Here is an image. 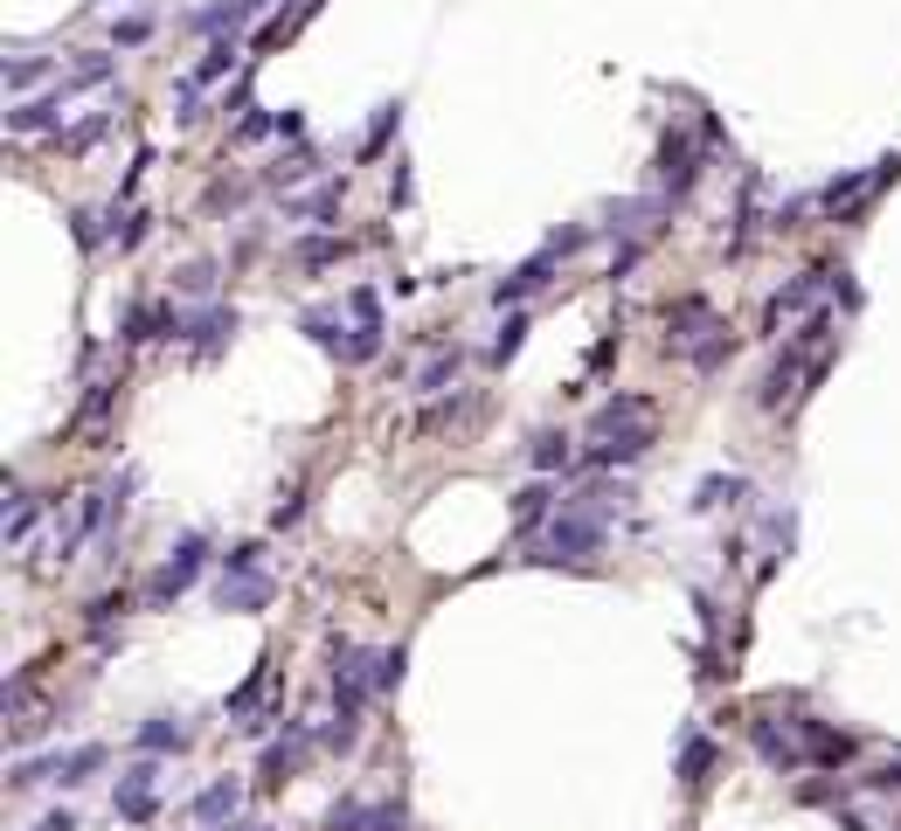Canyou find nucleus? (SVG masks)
Segmentation results:
<instances>
[{"label":"nucleus","instance_id":"obj_38","mask_svg":"<svg viewBox=\"0 0 901 831\" xmlns=\"http://www.w3.org/2000/svg\"><path fill=\"white\" fill-rule=\"evenodd\" d=\"M361 824H368V804H354V797H341L326 810V831H361Z\"/></svg>","mask_w":901,"mask_h":831},{"label":"nucleus","instance_id":"obj_28","mask_svg":"<svg viewBox=\"0 0 901 831\" xmlns=\"http://www.w3.org/2000/svg\"><path fill=\"white\" fill-rule=\"evenodd\" d=\"M707 769H715V748H707L701 734H687V748H680V783H707Z\"/></svg>","mask_w":901,"mask_h":831},{"label":"nucleus","instance_id":"obj_20","mask_svg":"<svg viewBox=\"0 0 901 831\" xmlns=\"http://www.w3.org/2000/svg\"><path fill=\"white\" fill-rule=\"evenodd\" d=\"M798 734H804V748H812V762H847V755H853V742H847V734H832L825 721H798Z\"/></svg>","mask_w":901,"mask_h":831},{"label":"nucleus","instance_id":"obj_31","mask_svg":"<svg viewBox=\"0 0 901 831\" xmlns=\"http://www.w3.org/2000/svg\"><path fill=\"white\" fill-rule=\"evenodd\" d=\"M49 55H14V63H8V90H35V84H42L49 77Z\"/></svg>","mask_w":901,"mask_h":831},{"label":"nucleus","instance_id":"obj_6","mask_svg":"<svg viewBox=\"0 0 901 831\" xmlns=\"http://www.w3.org/2000/svg\"><path fill=\"white\" fill-rule=\"evenodd\" d=\"M104 769V748L98 742H84V748H70V755H42V762H22L14 769V783H84V777H98Z\"/></svg>","mask_w":901,"mask_h":831},{"label":"nucleus","instance_id":"obj_35","mask_svg":"<svg viewBox=\"0 0 901 831\" xmlns=\"http://www.w3.org/2000/svg\"><path fill=\"white\" fill-rule=\"evenodd\" d=\"M520 339H528V319L514 312V319H506V326H499V339H493V361H499V368H506V361H514V354H520Z\"/></svg>","mask_w":901,"mask_h":831},{"label":"nucleus","instance_id":"obj_3","mask_svg":"<svg viewBox=\"0 0 901 831\" xmlns=\"http://www.w3.org/2000/svg\"><path fill=\"white\" fill-rule=\"evenodd\" d=\"M604 534H610V513H590V506L561 499V513L541 534V561H590L604 547Z\"/></svg>","mask_w":901,"mask_h":831},{"label":"nucleus","instance_id":"obj_29","mask_svg":"<svg viewBox=\"0 0 901 831\" xmlns=\"http://www.w3.org/2000/svg\"><path fill=\"white\" fill-rule=\"evenodd\" d=\"M292 257L306 263V271H319V263H341V257H347V243H341V236H306Z\"/></svg>","mask_w":901,"mask_h":831},{"label":"nucleus","instance_id":"obj_17","mask_svg":"<svg viewBox=\"0 0 901 831\" xmlns=\"http://www.w3.org/2000/svg\"><path fill=\"white\" fill-rule=\"evenodd\" d=\"M222 610H264L271 603V575H222Z\"/></svg>","mask_w":901,"mask_h":831},{"label":"nucleus","instance_id":"obj_2","mask_svg":"<svg viewBox=\"0 0 901 831\" xmlns=\"http://www.w3.org/2000/svg\"><path fill=\"white\" fill-rule=\"evenodd\" d=\"M652 450V402L645 395H617L590 423V464H631Z\"/></svg>","mask_w":901,"mask_h":831},{"label":"nucleus","instance_id":"obj_9","mask_svg":"<svg viewBox=\"0 0 901 831\" xmlns=\"http://www.w3.org/2000/svg\"><path fill=\"white\" fill-rule=\"evenodd\" d=\"M111 810H119L125 824H146V818L160 810V769H153V762H133V769L119 777V790H111Z\"/></svg>","mask_w":901,"mask_h":831},{"label":"nucleus","instance_id":"obj_22","mask_svg":"<svg viewBox=\"0 0 901 831\" xmlns=\"http://www.w3.org/2000/svg\"><path fill=\"white\" fill-rule=\"evenodd\" d=\"M548 513H555V493H548V485H528V493H514V526H520V534H534Z\"/></svg>","mask_w":901,"mask_h":831},{"label":"nucleus","instance_id":"obj_1","mask_svg":"<svg viewBox=\"0 0 901 831\" xmlns=\"http://www.w3.org/2000/svg\"><path fill=\"white\" fill-rule=\"evenodd\" d=\"M832 347H839L832 312H812V319L791 333V347L777 354V368L763 374V409H791L812 382H825V368H832Z\"/></svg>","mask_w":901,"mask_h":831},{"label":"nucleus","instance_id":"obj_32","mask_svg":"<svg viewBox=\"0 0 901 831\" xmlns=\"http://www.w3.org/2000/svg\"><path fill=\"white\" fill-rule=\"evenodd\" d=\"M396 125H403V104H382V111H374V125H368V139H361V153H382Z\"/></svg>","mask_w":901,"mask_h":831},{"label":"nucleus","instance_id":"obj_46","mask_svg":"<svg viewBox=\"0 0 901 831\" xmlns=\"http://www.w3.org/2000/svg\"><path fill=\"white\" fill-rule=\"evenodd\" d=\"M28 831H77V818H70V810H49V818H35Z\"/></svg>","mask_w":901,"mask_h":831},{"label":"nucleus","instance_id":"obj_10","mask_svg":"<svg viewBox=\"0 0 901 831\" xmlns=\"http://www.w3.org/2000/svg\"><path fill=\"white\" fill-rule=\"evenodd\" d=\"M894 174H901V153H894V160H874V166H860V174H839V181L818 195V208H832V215H853V208L867 201L880 181H894Z\"/></svg>","mask_w":901,"mask_h":831},{"label":"nucleus","instance_id":"obj_39","mask_svg":"<svg viewBox=\"0 0 901 831\" xmlns=\"http://www.w3.org/2000/svg\"><path fill=\"white\" fill-rule=\"evenodd\" d=\"M333 208H341V187H319L312 201H292V215H312L319 222V215H333Z\"/></svg>","mask_w":901,"mask_h":831},{"label":"nucleus","instance_id":"obj_41","mask_svg":"<svg viewBox=\"0 0 901 831\" xmlns=\"http://www.w3.org/2000/svg\"><path fill=\"white\" fill-rule=\"evenodd\" d=\"M146 35H153V22H146V14H133V22H119V28H111V42H119V49H139Z\"/></svg>","mask_w":901,"mask_h":831},{"label":"nucleus","instance_id":"obj_5","mask_svg":"<svg viewBox=\"0 0 901 831\" xmlns=\"http://www.w3.org/2000/svg\"><path fill=\"white\" fill-rule=\"evenodd\" d=\"M693 181H701V146L687 132H666L659 139V201H687Z\"/></svg>","mask_w":901,"mask_h":831},{"label":"nucleus","instance_id":"obj_34","mask_svg":"<svg viewBox=\"0 0 901 831\" xmlns=\"http://www.w3.org/2000/svg\"><path fill=\"white\" fill-rule=\"evenodd\" d=\"M174 285H181L187 298H209V292H215V263H187V271H174Z\"/></svg>","mask_w":901,"mask_h":831},{"label":"nucleus","instance_id":"obj_36","mask_svg":"<svg viewBox=\"0 0 901 831\" xmlns=\"http://www.w3.org/2000/svg\"><path fill=\"white\" fill-rule=\"evenodd\" d=\"M403 645H388V652H374V693H388V686H396V679H403Z\"/></svg>","mask_w":901,"mask_h":831},{"label":"nucleus","instance_id":"obj_11","mask_svg":"<svg viewBox=\"0 0 901 831\" xmlns=\"http://www.w3.org/2000/svg\"><path fill=\"white\" fill-rule=\"evenodd\" d=\"M181 333H187V347H195V361H215V354L230 347V333H236V312L230 306H201V312L181 319Z\"/></svg>","mask_w":901,"mask_h":831},{"label":"nucleus","instance_id":"obj_7","mask_svg":"<svg viewBox=\"0 0 901 831\" xmlns=\"http://www.w3.org/2000/svg\"><path fill=\"white\" fill-rule=\"evenodd\" d=\"M839 277H847V271H825V263H818V271H804V277H791V285H783L777 298H769V306H763V326L769 333H777L783 326V319H798V312H812L818 306V298L825 292H832L839 285Z\"/></svg>","mask_w":901,"mask_h":831},{"label":"nucleus","instance_id":"obj_33","mask_svg":"<svg viewBox=\"0 0 901 831\" xmlns=\"http://www.w3.org/2000/svg\"><path fill=\"white\" fill-rule=\"evenodd\" d=\"M230 63H236V42H209V55H201V63H195V84H215L222 70H230Z\"/></svg>","mask_w":901,"mask_h":831},{"label":"nucleus","instance_id":"obj_43","mask_svg":"<svg viewBox=\"0 0 901 831\" xmlns=\"http://www.w3.org/2000/svg\"><path fill=\"white\" fill-rule=\"evenodd\" d=\"M361 831H403V804H368V824Z\"/></svg>","mask_w":901,"mask_h":831},{"label":"nucleus","instance_id":"obj_30","mask_svg":"<svg viewBox=\"0 0 901 831\" xmlns=\"http://www.w3.org/2000/svg\"><path fill=\"white\" fill-rule=\"evenodd\" d=\"M742 493H749L742 479H707L701 493H693V513H715V506H728V499H742Z\"/></svg>","mask_w":901,"mask_h":831},{"label":"nucleus","instance_id":"obj_25","mask_svg":"<svg viewBox=\"0 0 901 831\" xmlns=\"http://www.w3.org/2000/svg\"><path fill=\"white\" fill-rule=\"evenodd\" d=\"M458 368H465V354H458V347H450V354H430L423 374H417V395H437L444 382H458Z\"/></svg>","mask_w":901,"mask_h":831},{"label":"nucleus","instance_id":"obj_14","mask_svg":"<svg viewBox=\"0 0 901 831\" xmlns=\"http://www.w3.org/2000/svg\"><path fill=\"white\" fill-rule=\"evenodd\" d=\"M236 804H243V783H236V777H222V783H209V790H195V797H187V818H201V824H230V818H236Z\"/></svg>","mask_w":901,"mask_h":831},{"label":"nucleus","instance_id":"obj_44","mask_svg":"<svg viewBox=\"0 0 901 831\" xmlns=\"http://www.w3.org/2000/svg\"><path fill=\"white\" fill-rule=\"evenodd\" d=\"M257 693H264V666H257L250 679H243V686L230 693V714H250V700H257Z\"/></svg>","mask_w":901,"mask_h":831},{"label":"nucleus","instance_id":"obj_16","mask_svg":"<svg viewBox=\"0 0 901 831\" xmlns=\"http://www.w3.org/2000/svg\"><path fill=\"white\" fill-rule=\"evenodd\" d=\"M55 119H63V90H42V98H28V104L8 111V132H49Z\"/></svg>","mask_w":901,"mask_h":831},{"label":"nucleus","instance_id":"obj_24","mask_svg":"<svg viewBox=\"0 0 901 831\" xmlns=\"http://www.w3.org/2000/svg\"><path fill=\"white\" fill-rule=\"evenodd\" d=\"M298 326H306V333H312V339H319V347H326V354H341V361L354 354V339L341 333V319H333V312H306V319H298Z\"/></svg>","mask_w":901,"mask_h":831},{"label":"nucleus","instance_id":"obj_23","mask_svg":"<svg viewBox=\"0 0 901 831\" xmlns=\"http://www.w3.org/2000/svg\"><path fill=\"white\" fill-rule=\"evenodd\" d=\"M35 513H42V506H35V493H28V485H8V513H0V526H8V541H28Z\"/></svg>","mask_w":901,"mask_h":831},{"label":"nucleus","instance_id":"obj_26","mask_svg":"<svg viewBox=\"0 0 901 831\" xmlns=\"http://www.w3.org/2000/svg\"><path fill=\"white\" fill-rule=\"evenodd\" d=\"M534 471H569V437H561V430H534Z\"/></svg>","mask_w":901,"mask_h":831},{"label":"nucleus","instance_id":"obj_12","mask_svg":"<svg viewBox=\"0 0 901 831\" xmlns=\"http://www.w3.org/2000/svg\"><path fill=\"white\" fill-rule=\"evenodd\" d=\"M555 263H561V250L548 243L541 257H528L520 271H506V277H499V285H493V306H520L528 292H541V285H548V271H555Z\"/></svg>","mask_w":901,"mask_h":831},{"label":"nucleus","instance_id":"obj_13","mask_svg":"<svg viewBox=\"0 0 901 831\" xmlns=\"http://www.w3.org/2000/svg\"><path fill=\"white\" fill-rule=\"evenodd\" d=\"M257 14H264V0H215V8L187 14V28H195V35H230V42H236V28L257 22Z\"/></svg>","mask_w":901,"mask_h":831},{"label":"nucleus","instance_id":"obj_18","mask_svg":"<svg viewBox=\"0 0 901 831\" xmlns=\"http://www.w3.org/2000/svg\"><path fill=\"white\" fill-rule=\"evenodd\" d=\"M298 762H306V721L292 728V742H271V748H264V783H285Z\"/></svg>","mask_w":901,"mask_h":831},{"label":"nucleus","instance_id":"obj_8","mask_svg":"<svg viewBox=\"0 0 901 831\" xmlns=\"http://www.w3.org/2000/svg\"><path fill=\"white\" fill-rule=\"evenodd\" d=\"M666 326H672V347H680L687 361H693V354H707V347L721 339V319H715V306H707V298H680V306L666 312Z\"/></svg>","mask_w":901,"mask_h":831},{"label":"nucleus","instance_id":"obj_40","mask_svg":"<svg viewBox=\"0 0 901 831\" xmlns=\"http://www.w3.org/2000/svg\"><path fill=\"white\" fill-rule=\"evenodd\" d=\"M70 236H77V250H98V215H90V208H77V215H70Z\"/></svg>","mask_w":901,"mask_h":831},{"label":"nucleus","instance_id":"obj_15","mask_svg":"<svg viewBox=\"0 0 901 831\" xmlns=\"http://www.w3.org/2000/svg\"><path fill=\"white\" fill-rule=\"evenodd\" d=\"M749 742H756V755L769 769H804V748L791 742V734H777L769 721H749Z\"/></svg>","mask_w":901,"mask_h":831},{"label":"nucleus","instance_id":"obj_45","mask_svg":"<svg viewBox=\"0 0 901 831\" xmlns=\"http://www.w3.org/2000/svg\"><path fill=\"white\" fill-rule=\"evenodd\" d=\"M347 306H354V319H361V326H382V306H374V292L361 285V292H354L347 298Z\"/></svg>","mask_w":901,"mask_h":831},{"label":"nucleus","instance_id":"obj_47","mask_svg":"<svg viewBox=\"0 0 901 831\" xmlns=\"http://www.w3.org/2000/svg\"><path fill=\"white\" fill-rule=\"evenodd\" d=\"M236 831H271V824H236Z\"/></svg>","mask_w":901,"mask_h":831},{"label":"nucleus","instance_id":"obj_21","mask_svg":"<svg viewBox=\"0 0 901 831\" xmlns=\"http://www.w3.org/2000/svg\"><path fill=\"white\" fill-rule=\"evenodd\" d=\"M174 326H181V319L166 312V306H133V312H125V339H133V347H139V339H160V333H174Z\"/></svg>","mask_w":901,"mask_h":831},{"label":"nucleus","instance_id":"obj_27","mask_svg":"<svg viewBox=\"0 0 901 831\" xmlns=\"http://www.w3.org/2000/svg\"><path fill=\"white\" fill-rule=\"evenodd\" d=\"M104 125H111V111H90L84 125H70V132H55V146H63V153H84V146H98L104 139Z\"/></svg>","mask_w":901,"mask_h":831},{"label":"nucleus","instance_id":"obj_19","mask_svg":"<svg viewBox=\"0 0 901 831\" xmlns=\"http://www.w3.org/2000/svg\"><path fill=\"white\" fill-rule=\"evenodd\" d=\"M139 748H146V755H181V748H187V728L174 721V714H153V721L139 728Z\"/></svg>","mask_w":901,"mask_h":831},{"label":"nucleus","instance_id":"obj_4","mask_svg":"<svg viewBox=\"0 0 901 831\" xmlns=\"http://www.w3.org/2000/svg\"><path fill=\"white\" fill-rule=\"evenodd\" d=\"M201 561H209V541H201V534H181L174 555H166L160 569H153V582H146V603L166 610L174 596H187V590H195V575H201Z\"/></svg>","mask_w":901,"mask_h":831},{"label":"nucleus","instance_id":"obj_42","mask_svg":"<svg viewBox=\"0 0 901 831\" xmlns=\"http://www.w3.org/2000/svg\"><path fill=\"white\" fill-rule=\"evenodd\" d=\"M306 174H312V153H292V160H277V166H271V181H277V187H292V181H306Z\"/></svg>","mask_w":901,"mask_h":831},{"label":"nucleus","instance_id":"obj_37","mask_svg":"<svg viewBox=\"0 0 901 831\" xmlns=\"http://www.w3.org/2000/svg\"><path fill=\"white\" fill-rule=\"evenodd\" d=\"M104 77H111V55L104 49H90V55L70 63V84H104Z\"/></svg>","mask_w":901,"mask_h":831}]
</instances>
